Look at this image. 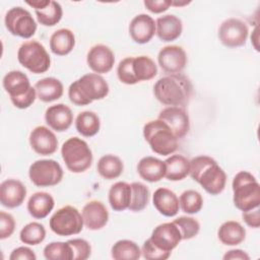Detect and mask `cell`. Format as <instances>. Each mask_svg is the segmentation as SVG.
Returning <instances> with one entry per match:
<instances>
[{
	"mask_svg": "<svg viewBox=\"0 0 260 260\" xmlns=\"http://www.w3.org/2000/svg\"><path fill=\"white\" fill-rule=\"evenodd\" d=\"M37 98L44 103H51L63 95L64 87L62 82L55 77H45L36 82Z\"/></svg>",
	"mask_w": 260,
	"mask_h": 260,
	"instance_id": "28",
	"label": "cell"
},
{
	"mask_svg": "<svg viewBox=\"0 0 260 260\" xmlns=\"http://www.w3.org/2000/svg\"><path fill=\"white\" fill-rule=\"evenodd\" d=\"M187 55L180 46L164 47L157 55V62L161 70L168 74L181 73L187 65Z\"/></svg>",
	"mask_w": 260,
	"mask_h": 260,
	"instance_id": "15",
	"label": "cell"
},
{
	"mask_svg": "<svg viewBox=\"0 0 260 260\" xmlns=\"http://www.w3.org/2000/svg\"><path fill=\"white\" fill-rule=\"evenodd\" d=\"M131 200V185L126 182H117L109 190V203L113 210L124 211L129 207Z\"/></svg>",
	"mask_w": 260,
	"mask_h": 260,
	"instance_id": "31",
	"label": "cell"
},
{
	"mask_svg": "<svg viewBox=\"0 0 260 260\" xmlns=\"http://www.w3.org/2000/svg\"><path fill=\"white\" fill-rule=\"evenodd\" d=\"M61 155L67 169L75 174L89 169L93 159L88 144L78 137H71L62 144Z\"/></svg>",
	"mask_w": 260,
	"mask_h": 260,
	"instance_id": "8",
	"label": "cell"
},
{
	"mask_svg": "<svg viewBox=\"0 0 260 260\" xmlns=\"http://www.w3.org/2000/svg\"><path fill=\"white\" fill-rule=\"evenodd\" d=\"M156 100L169 107H181L188 104L193 93L191 80L182 73L160 77L153 85Z\"/></svg>",
	"mask_w": 260,
	"mask_h": 260,
	"instance_id": "1",
	"label": "cell"
},
{
	"mask_svg": "<svg viewBox=\"0 0 260 260\" xmlns=\"http://www.w3.org/2000/svg\"><path fill=\"white\" fill-rule=\"evenodd\" d=\"M75 128L84 137L94 136L101 128V121L98 114L91 111L79 113L75 120Z\"/></svg>",
	"mask_w": 260,
	"mask_h": 260,
	"instance_id": "34",
	"label": "cell"
},
{
	"mask_svg": "<svg viewBox=\"0 0 260 260\" xmlns=\"http://www.w3.org/2000/svg\"><path fill=\"white\" fill-rule=\"evenodd\" d=\"M29 144L40 155H51L58 148V139L46 126L36 127L29 134Z\"/></svg>",
	"mask_w": 260,
	"mask_h": 260,
	"instance_id": "19",
	"label": "cell"
},
{
	"mask_svg": "<svg viewBox=\"0 0 260 260\" xmlns=\"http://www.w3.org/2000/svg\"><path fill=\"white\" fill-rule=\"evenodd\" d=\"M158 119L170 126L178 139L186 136L190 130L189 116L181 107H167L159 112Z\"/></svg>",
	"mask_w": 260,
	"mask_h": 260,
	"instance_id": "17",
	"label": "cell"
},
{
	"mask_svg": "<svg viewBox=\"0 0 260 260\" xmlns=\"http://www.w3.org/2000/svg\"><path fill=\"white\" fill-rule=\"evenodd\" d=\"M3 87L9 94L12 104L18 109L29 108L37 99L36 88L31 86L25 73L12 70L3 77Z\"/></svg>",
	"mask_w": 260,
	"mask_h": 260,
	"instance_id": "7",
	"label": "cell"
},
{
	"mask_svg": "<svg viewBox=\"0 0 260 260\" xmlns=\"http://www.w3.org/2000/svg\"><path fill=\"white\" fill-rule=\"evenodd\" d=\"M189 3H190V1H188V2H186V1H184V2L172 1V5H174V6H184V5H187V4H189Z\"/></svg>",
	"mask_w": 260,
	"mask_h": 260,
	"instance_id": "48",
	"label": "cell"
},
{
	"mask_svg": "<svg viewBox=\"0 0 260 260\" xmlns=\"http://www.w3.org/2000/svg\"><path fill=\"white\" fill-rule=\"evenodd\" d=\"M55 206L54 198L47 192H36L27 201L28 213L37 218L43 219L49 215Z\"/></svg>",
	"mask_w": 260,
	"mask_h": 260,
	"instance_id": "27",
	"label": "cell"
},
{
	"mask_svg": "<svg viewBox=\"0 0 260 260\" xmlns=\"http://www.w3.org/2000/svg\"><path fill=\"white\" fill-rule=\"evenodd\" d=\"M15 230L14 217L5 211L0 212V239L9 238Z\"/></svg>",
	"mask_w": 260,
	"mask_h": 260,
	"instance_id": "43",
	"label": "cell"
},
{
	"mask_svg": "<svg viewBox=\"0 0 260 260\" xmlns=\"http://www.w3.org/2000/svg\"><path fill=\"white\" fill-rule=\"evenodd\" d=\"M141 255L146 260H166L171 256V253L159 250L147 239L141 248Z\"/></svg>",
	"mask_w": 260,
	"mask_h": 260,
	"instance_id": "42",
	"label": "cell"
},
{
	"mask_svg": "<svg viewBox=\"0 0 260 260\" xmlns=\"http://www.w3.org/2000/svg\"><path fill=\"white\" fill-rule=\"evenodd\" d=\"M183 31L182 20L174 14H166L155 21V34L162 42H173L177 40Z\"/></svg>",
	"mask_w": 260,
	"mask_h": 260,
	"instance_id": "24",
	"label": "cell"
},
{
	"mask_svg": "<svg viewBox=\"0 0 260 260\" xmlns=\"http://www.w3.org/2000/svg\"><path fill=\"white\" fill-rule=\"evenodd\" d=\"M26 4L35 9L37 19L42 25L54 26L62 18V6L57 1L35 0L26 1Z\"/></svg>",
	"mask_w": 260,
	"mask_h": 260,
	"instance_id": "18",
	"label": "cell"
},
{
	"mask_svg": "<svg viewBox=\"0 0 260 260\" xmlns=\"http://www.w3.org/2000/svg\"><path fill=\"white\" fill-rule=\"evenodd\" d=\"M149 240L159 250L172 253L182 241V235L173 221L165 222L153 229Z\"/></svg>",
	"mask_w": 260,
	"mask_h": 260,
	"instance_id": "14",
	"label": "cell"
},
{
	"mask_svg": "<svg viewBox=\"0 0 260 260\" xmlns=\"http://www.w3.org/2000/svg\"><path fill=\"white\" fill-rule=\"evenodd\" d=\"M157 74V66L148 56L126 57L119 62L117 76L127 85L152 79Z\"/></svg>",
	"mask_w": 260,
	"mask_h": 260,
	"instance_id": "5",
	"label": "cell"
},
{
	"mask_svg": "<svg viewBox=\"0 0 260 260\" xmlns=\"http://www.w3.org/2000/svg\"><path fill=\"white\" fill-rule=\"evenodd\" d=\"M131 185V200L128 209L134 212L142 211L148 204L149 189L140 182H133Z\"/></svg>",
	"mask_w": 260,
	"mask_h": 260,
	"instance_id": "36",
	"label": "cell"
},
{
	"mask_svg": "<svg viewBox=\"0 0 260 260\" xmlns=\"http://www.w3.org/2000/svg\"><path fill=\"white\" fill-rule=\"evenodd\" d=\"M217 237L225 246H237L246 239V230L240 222L228 220L219 226Z\"/></svg>",
	"mask_w": 260,
	"mask_h": 260,
	"instance_id": "29",
	"label": "cell"
},
{
	"mask_svg": "<svg viewBox=\"0 0 260 260\" xmlns=\"http://www.w3.org/2000/svg\"><path fill=\"white\" fill-rule=\"evenodd\" d=\"M115 260H137L141 257V249L131 240L117 241L111 250Z\"/></svg>",
	"mask_w": 260,
	"mask_h": 260,
	"instance_id": "35",
	"label": "cell"
},
{
	"mask_svg": "<svg viewBox=\"0 0 260 260\" xmlns=\"http://www.w3.org/2000/svg\"><path fill=\"white\" fill-rule=\"evenodd\" d=\"M82 218L84 225L91 231L103 229L109 220V212L105 204L98 200L87 202L82 208Z\"/></svg>",
	"mask_w": 260,
	"mask_h": 260,
	"instance_id": "22",
	"label": "cell"
},
{
	"mask_svg": "<svg viewBox=\"0 0 260 260\" xmlns=\"http://www.w3.org/2000/svg\"><path fill=\"white\" fill-rule=\"evenodd\" d=\"M109 90V84L103 76L96 73H87L70 84L68 98L75 106H86L93 101L106 98Z\"/></svg>",
	"mask_w": 260,
	"mask_h": 260,
	"instance_id": "3",
	"label": "cell"
},
{
	"mask_svg": "<svg viewBox=\"0 0 260 260\" xmlns=\"http://www.w3.org/2000/svg\"><path fill=\"white\" fill-rule=\"evenodd\" d=\"M28 177L37 187H52L63 179V169L54 159H39L28 169Z\"/></svg>",
	"mask_w": 260,
	"mask_h": 260,
	"instance_id": "11",
	"label": "cell"
},
{
	"mask_svg": "<svg viewBox=\"0 0 260 260\" xmlns=\"http://www.w3.org/2000/svg\"><path fill=\"white\" fill-rule=\"evenodd\" d=\"M46 238V229L45 226L37 221L29 222L25 224L20 233L19 239L23 244L29 246H36L41 244Z\"/></svg>",
	"mask_w": 260,
	"mask_h": 260,
	"instance_id": "37",
	"label": "cell"
},
{
	"mask_svg": "<svg viewBox=\"0 0 260 260\" xmlns=\"http://www.w3.org/2000/svg\"><path fill=\"white\" fill-rule=\"evenodd\" d=\"M129 35L136 44L143 45L148 43L155 35L154 19L145 13L134 16L129 24Z\"/></svg>",
	"mask_w": 260,
	"mask_h": 260,
	"instance_id": "20",
	"label": "cell"
},
{
	"mask_svg": "<svg viewBox=\"0 0 260 260\" xmlns=\"http://www.w3.org/2000/svg\"><path fill=\"white\" fill-rule=\"evenodd\" d=\"M152 203L156 210L165 216L172 217L179 212V198L168 188L156 189L152 195Z\"/></svg>",
	"mask_w": 260,
	"mask_h": 260,
	"instance_id": "25",
	"label": "cell"
},
{
	"mask_svg": "<svg viewBox=\"0 0 260 260\" xmlns=\"http://www.w3.org/2000/svg\"><path fill=\"white\" fill-rule=\"evenodd\" d=\"M9 259L10 260H36L37 256L31 249H29L28 247L22 246L14 249L11 252Z\"/></svg>",
	"mask_w": 260,
	"mask_h": 260,
	"instance_id": "45",
	"label": "cell"
},
{
	"mask_svg": "<svg viewBox=\"0 0 260 260\" xmlns=\"http://www.w3.org/2000/svg\"><path fill=\"white\" fill-rule=\"evenodd\" d=\"M143 136L151 150L159 155H170L178 148V138L164 121L157 119L147 122L143 127Z\"/></svg>",
	"mask_w": 260,
	"mask_h": 260,
	"instance_id": "6",
	"label": "cell"
},
{
	"mask_svg": "<svg viewBox=\"0 0 260 260\" xmlns=\"http://www.w3.org/2000/svg\"><path fill=\"white\" fill-rule=\"evenodd\" d=\"M191 178L210 195L220 194L226 184V174L216 160L208 155H198L190 160Z\"/></svg>",
	"mask_w": 260,
	"mask_h": 260,
	"instance_id": "2",
	"label": "cell"
},
{
	"mask_svg": "<svg viewBox=\"0 0 260 260\" xmlns=\"http://www.w3.org/2000/svg\"><path fill=\"white\" fill-rule=\"evenodd\" d=\"M146 9L152 13H161L172 6V1L167 0H145L143 2Z\"/></svg>",
	"mask_w": 260,
	"mask_h": 260,
	"instance_id": "44",
	"label": "cell"
},
{
	"mask_svg": "<svg viewBox=\"0 0 260 260\" xmlns=\"http://www.w3.org/2000/svg\"><path fill=\"white\" fill-rule=\"evenodd\" d=\"M44 256L48 260H72V249L68 242H52L44 248Z\"/></svg>",
	"mask_w": 260,
	"mask_h": 260,
	"instance_id": "39",
	"label": "cell"
},
{
	"mask_svg": "<svg viewBox=\"0 0 260 260\" xmlns=\"http://www.w3.org/2000/svg\"><path fill=\"white\" fill-rule=\"evenodd\" d=\"M233 201L241 211H248L260 205V185L247 171L239 172L233 179Z\"/></svg>",
	"mask_w": 260,
	"mask_h": 260,
	"instance_id": "4",
	"label": "cell"
},
{
	"mask_svg": "<svg viewBox=\"0 0 260 260\" xmlns=\"http://www.w3.org/2000/svg\"><path fill=\"white\" fill-rule=\"evenodd\" d=\"M18 62L35 74L45 73L51 66V58L45 47L38 41L23 43L17 51Z\"/></svg>",
	"mask_w": 260,
	"mask_h": 260,
	"instance_id": "9",
	"label": "cell"
},
{
	"mask_svg": "<svg viewBox=\"0 0 260 260\" xmlns=\"http://www.w3.org/2000/svg\"><path fill=\"white\" fill-rule=\"evenodd\" d=\"M88 67L96 74H105L113 69L115 55L106 45L99 44L91 47L86 56Z\"/></svg>",
	"mask_w": 260,
	"mask_h": 260,
	"instance_id": "16",
	"label": "cell"
},
{
	"mask_svg": "<svg viewBox=\"0 0 260 260\" xmlns=\"http://www.w3.org/2000/svg\"><path fill=\"white\" fill-rule=\"evenodd\" d=\"M45 121L50 128L57 132H63L70 128L73 122L71 109L64 104L49 107L45 113Z\"/></svg>",
	"mask_w": 260,
	"mask_h": 260,
	"instance_id": "23",
	"label": "cell"
},
{
	"mask_svg": "<svg viewBox=\"0 0 260 260\" xmlns=\"http://www.w3.org/2000/svg\"><path fill=\"white\" fill-rule=\"evenodd\" d=\"M137 172L141 179L149 183H155L160 181L166 175L165 161L153 157L144 156L137 165Z\"/></svg>",
	"mask_w": 260,
	"mask_h": 260,
	"instance_id": "26",
	"label": "cell"
},
{
	"mask_svg": "<svg viewBox=\"0 0 260 260\" xmlns=\"http://www.w3.org/2000/svg\"><path fill=\"white\" fill-rule=\"evenodd\" d=\"M223 259L224 260H249L250 256L243 250L240 249H234V250H230L228 251L224 255H223Z\"/></svg>",
	"mask_w": 260,
	"mask_h": 260,
	"instance_id": "47",
	"label": "cell"
},
{
	"mask_svg": "<svg viewBox=\"0 0 260 260\" xmlns=\"http://www.w3.org/2000/svg\"><path fill=\"white\" fill-rule=\"evenodd\" d=\"M75 46L74 34L68 28H60L54 31L50 38V49L58 56L68 55Z\"/></svg>",
	"mask_w": 260,
	"mask_h": 260,
	"instance_id": "30",
	"label": "cell"
},
{
	"mask_svg": "<svg viewBox=\"0 0 260 260\" xmlns=\"http://www.w3.org/2000/svg\"><path fill=\"white\" fill-rule=\"evenodd\" d=\"M72 249V260H86L91 254V246L84 239H72L67 241Z\"/></svg>",
	"mask_w": 260,
	"mask_h": 260,
	"instance_id": "41",
	"label": "cell"
},
{
	"mask_svg": "<svg viewBox=\"0 0 260 260\" xmlns=\"http://www.w3.org/2000/svg\"><path fill=\"white\" fill-rule=\"evenodd\" d=\"M179 204L183 212L187 214L198 213L203 206V198L198 191L186 190L179 198Z\"/></svg>",
	"mask_w": 260,
	"mask_h": 260,
	"instance_id": "38",
	"label": "cell"
},
{
	"mask_svg": "<svg viewBox=\"0 0 260 260\" xmlns=\"http://www.w3.org/2000/svg\"><path fill=\"white\" fill-rule=\"evenodd\" d=\"M4 23L11 35L22 39L31 38L37 30V22L30 12L20 6L12 7L6 12Z\"/></svg>",
	"mask_w": 260,
	"mask_h": 260,
	"instance_id": "12",
	"label": "cell"
},
{
	"mask_svg": "<svg viewBox=\"0 0 260 260\" xmlns=\"http://www.w3.org/2000/svg\"><path fill=\"white\" fill-rule=\"evenodd\" d=\"M243 219L246 222L247 225L250 228L258 229L260 226V210L259 207L248 210V211H243L242 213Z\"/></svg>",
	"mask_w": 260,
	"mask_h": 260,
	"instance_id": "46",
	"label": "cell"
},
{
	"mask_svg": "<svg viewBox=\"0 0 260 260\" xmlns=\"http://www.w3.org/2000/svg\"><path fill=\"white\" fill-rule=\"evenodd\" d=\"M249 29L247 24L235 17H231L221 22L218 28V39L220 43L229 48H238L246 44Z\"/></svg>",
	"mask_w": 260,
	"mask_h": 260,
	"instance_id": "13",
	"label": "cell"
},
{
	"mask_svg": "<svg viewBox=\"0 0 260 260\" xmlns=\"http://www.w3.org/2000/svg\"><path fill=\"white\" fill-rule=\"evenodd\" d=\"M25 196L26 188L18 180L8 179L0 185V202L4 207L16 208L20 206Z\"/></svg>",
	"mask_w": 260,
	"mask_h": 260,
	"instance_id": "21",
	"label": "cell"
},
{
	"mask_svg": "<svg viewBox=\"0 0 260 260\" xmlns=\"http://www.w3.org/2000/svg\"><path fill=\"white\" fill-rule=\"evenodd\" d=\"M182 235V240H190L196 237L200 231V223L191 216H180L173 221Z\"/></svg>",
	"mask_w": 260,
	"mask_h": 260,
	"instance_id": "40",
	"label": "cell"
},
{
	"mask_svg": "<svg viewBox=\"0 0 260 260\" xmlns=\"http://www.w3.org/2000/svg\"><path fill=\"white\" fill-rule=\"evenodd\" d=\"M166 175L170 181H181L190 173V160L182 154H173L165 160Z\"/></svg>",
	"mask_w": 260,
	"mask_h": 260,
	"instance_id": "32",
	"label": "cell"
},
{
	"mask_svg": "<svg viewBox=\"0 0 260 260\" xmlns=\"http://www.w3.org/2000/svg\"><path fill=\"white\" fill-rule=\"evenodd\" d=\"M96 170L104 179L113 180L122 175L124 165L119 156L114 154H106L99 159Z\"/></svg>",
	"mask_w": 260,
	"mask_h": 260,
	"instance_id": "33",
	"label": "cell"
},
{
	"mask_svg": "<svg viewBox=\"0 0 260 260\" xmlns=\"http://www.w3.org/2000/svg\"><path fill=\"white\" fill-rule=\"evenodd\" d=\"M82 214L77 208L66 205L58 209L50 218L49 225L57 236L67 237L79 234L83 229Z\"/></svg>",
	"mask_w": 260,
	"mask_h": 260,
	"instance_id": "10",
	"label": "cell"
}]
</instances>
